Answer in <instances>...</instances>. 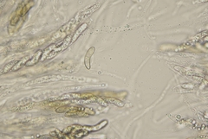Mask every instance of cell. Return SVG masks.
I'll list each match as a JSON object with an SVG mask.
<instances>
[{"instance_id": "cell-9", "label": "cell", "mask_w": 208, "mask_h": 139, "mask_svg": "<svg viewBox=\"0 0 208 139\" xmlns=\"http://www.w3.org/2000/svg\"><path fill=\"white\" fill-rule=\"evenodd\" d=\"M105 100L108 101V103L112 104V105H115L116 106H119V107L124 106V103H123L122 101H121V100L115 99V98H108V97H107V98H105Z\"/></svg>"}, {"instance_id": "cell-13", "label": "cell", "mask_w": 208, "mask_h": 139, "mask_svg": "<svg viewBox=\"0 0 208 139\" xmlns=\"http://www.w3.org/2000/svg\"><path fill=\"white\" fill-rule=\"evenodd\" d=\"M96 101L100 104V105H101L102 106H107V103L104 101V99H97Z\"/></svg>"}, {"instance_id": "cell-8", "label": "cell", "mask_w": 208, "mask_h": 139, "mask_svg": "<svg viewBox=\"0 0 208 139\" xmlns=\"http://www.w3.org/2000/svg\"><path fill=\"white\" fill-rule=\"evenodd\" d=\"M58 76H43L42 78L37 79L35 80L36 83H44V82L54 81L56 80H58Z\"/></svg>"}, {"instance_id": "cell-3", "label": "cell", "mask_w": 208, "mask_h": 139, "mask_svg": "<svg viewBox=\"0 0 208 139\" xmlns=\"http://www.w3.org/2000/svg\"><path fill=\"white\" fill-rule=\"evenodd\" d=\"M107 125H108V120L105 119V120L101 121L99 124H97V125H93V126H83L82 128H83V130H87V131L89 132H95L101 130V129L104 128Z\"/></svg>"}, {"instance_id": "cell-6", "label": "cell", "mask_w": 208, "mask_h": 139, "mask_svg": "<svg viewBox=\"0 0 208 139\" xmlns=\"http://www.w3.org/2000/svg\"><path fill=\"white\" fill-rule=\"evenodd\" d=\"M95 48L91 47L90 49L87 51L86 54H85V57H84V64L86 67L87 69H90L91 66H90V60H91V56L93 55V54L95 53Z\"/></svg>"}, {"instance_id": "cell-7", "label": "cell", "mask_w": 208, "mask_h": 139, "mask_svg": "<svg viewBox=\"0 0 208 139\" xmlns=\"http://www.w3.org/2000/svg\"><path fill=\"white\" fill-rule=\"evenodd\" d=\"M30 59L28 56H25V57L22 58L20 61H17V63H16V65H15L14 67H13V68H12V70L11 71H18V70H19L20 68H22L25 65H26V63H27V61H29Z\"/></svg>"}, {"instance_id": "cell-2", "label": "cell", "mask_w": 208, "mask_h": 139, "mask_svg": "<svg viewBox=\"0 0 208 139\" xmlns=\"http://www.w3.org/2000/svg\"><path fill=\"white\" fill-rule=\"evenodd\" d=\"M100 6H101V4H93L92 6L86 8V9H84L83 11H81L79 14L77 15V17H80V20L85 19V18H87L88 17L91 16V15L93 14L94 12H96V11L99 9Z\"/></svg>"}, {"instance_id": "cell-4", "label": "cell", "mask_w": 208, "mask_h": 139, "mask_svg": "<svg viewBox=\"0 0 208 139\" xmlns=\"http://www.w3.org/2000/svg\"><path fill=\"white\" fill-rule=\"evenodd\" d=\"M43 50H38V51H37V52H36L34 55H33V57L30 58L29 61H27L26 66H29V67H30V66H33V65L36 64L38 61H41L42 56H43Z\"/></svg>"}, {"instance_id": "cell-11", "label": "cell", "mask_w": 208, "mask_h": 139, "mask_svg": "<svg viewBox=\"0 0 208 139\" xmlns=\"http://www.w3.org/2000/svg\"><path fill=\"white\" fill-rule=\"evenodd\" d=\"M17 61H11V62L7 63V65H5V66H4V68L2 69L1 75L6 74V73H8V72L10 71V70H12V68H13V67H14L15 65H16Z\"/></svg>"}, {"instance_id": "cell-5", "label": "cell", "mask_w": 208, "mask_h": 139, "mask_svg": "<svg viewBox=\"0 0 208 139\" xmlns=\"http://www.w3.org/2000/svg\"><path fill=\"white\" fill-rule=\"evenodd\" d=\"M88 26H89V24L87 23H83V24L80 26L78 29H76V31L75 32V34L72 36V40H71V43H75L76 40L78 39L80 37V36L83 34L85 30H86L87 29H88Z\"/></svg>"}, {"instance_id": "cell-12", "label": "cell", "mask_w": 208, "mask_h": 139, "mask_svg": "<svg viewBox=\"0 0 208 139\" xmlns=\"http://www.w3.org/2000/svg\"><path fill=\"white\" fill-rule=\"evenodd\" d=\"M19 18H20V17H19V16H15L14 18H12V19L11 20V25L17 24V23L19 21Z\"/></svg>"}, {"instance_id": "cell-1", "label": "cell", "mask_w": 208, "mask_h": 139, "mask_svg": "<svg viewBox=\"0 0 208 139\" xmlns=\"http://www.w3.org/2000/svg\"><path fill=\"white\" fill-rule=\"evenodd\" d=\"M71 40H72V36H68L64 40H63V42H61V43H59V44H57V45H56L54 49H53V50H52V53L50 54V56L48 57V59H49V58L53 57V54H57L58 53V52H60V51H63V50L66 49L68 48V45L71 43Z\"/></svg>"}, {"instance_id": "cell-10", "label": "cell", "mask_w": 208, "mask_h": 139, "mask_svg": "<svg viewBox=\"0 0 208 139\" xmlns=\"http://www.w3.org/2000/svg\"><path fill=\"white\" fill-rule=\"evenodd\" d=\"M85 94H81V93H67L61 96L59 99L60 100H65V99H80L81 97L84 96Z\"/></svg>"}]
</instances>
